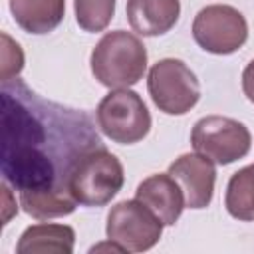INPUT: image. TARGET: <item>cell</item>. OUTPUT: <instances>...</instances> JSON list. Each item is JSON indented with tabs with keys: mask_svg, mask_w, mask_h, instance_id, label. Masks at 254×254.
<instances>
[{
	"mask_svg": "<svg viewBox=\"0 0 254 254\" xmlns=\"http://www.w3.org/2000/svg\"><path fill=\"white\" fill-rule=\"evenodd\" d=\"M192 38L204 52L228 56L246 44L248 24L234 6L210 4L194 16Z\"/></svg>",
	"mask_w": 254,
	"mask_h": 254,
	"instance_id": "cell-8",
	"label": "cell"
},
{
	"mask_svg": "<svg viewBox=\"0 0 254 254\" xmlns=\"http://www.w3.org/2000/svg\"><path fill=\"white\" fill-rule=\"evenodd\" d=\"M95 119L101 133L119 145H135L143 141L153 123L143 97L129 87L109 91L99 101Z\"/></svg>",
	"mask_w": 254,
	"mask_h": 254,
	"instance_id": "cell-4",
	"label": "cell"
},
{
	"mask_svg": "<svg viewBox=\"0 0 254 254\" xmlns=\"http://www.w3.org/2000/svg\"><path fill=\"white\" fill-rule=\"evenodd\" d=\"M2 81H12L24 67V54L20 44L14 42L8 34H2Z\"/></svg>",
	"mask_w": 254,
	"mask_h": 254,
	"instance_id": "cell-16",
	"label": "cell"
},
{
	"mask_svg": "<svg viewBox=\"0 0 254 254\" xmlns=\"http://www.w3.org/2000/svg\"><path fill=\"white\" fill-rule=\"evenodd\" d=\"M135 198L149 206L165 226H173L185 208V194L169 173H155L143 179L135 190Z\"/></svg>",
	"mask_w": 254,
	"mask_h": 254,
	"instance_id": "cell-10",
	"label": "cell"
},
{
	"mask_svg": "<svg viewBox=\"0 0 254 254\" xmlns=\"http://www.w3.org/2000/svg\"><path fill=\"white\" fill-rule=\"evenodd\" d=\"M10 12L24 32L48 34L64 20L65 0H10Z\"/></svg>",
	"mask_w": 254,
	"mask_h": 254,
	"instance_id": "cell-13",
	"label": "cell"
},
{
	"mask_svg": "<svg viewBox=\"0 0 254 254\" xmlns=\"http://www.w3.org/2000/svg\"><path fill=\"white\" fill-rule=\"evenodd\" d=\"M123 181L121 161L101 145L77 161L69 177V192L83 206H105L121 190Z\"/></svg>",
	"mask_w": 254,
	"mask_h": 254,
	"instance_id": "cell-3",
	"label": "cell"
},
{
	"mask_svg": "<svg viewBox=\"0 0 254 254\" xmlns=\"http://www.w3.org/2000/svg\"><path fill=\"white\" fill-rule=\"evenodd\" d=\"M224 206L236 220H254V165H246L230 177L226 185Z\"/></svg>",
	"mask_w": 254,
	"mask_h": 254,
	"instance_id": "cell-14",
	"label": "cell"
},
{
	"mask_svg": "<svg viewBox=\"0 0 254 254\" xmlns=\"http://www.w3.org/2000/svg\"><path fill=\"white\" fill-rule=\"evenodd\" d=\"M127 22L139 36H163L179 20V0H127Z\"/></svg>",
	"mask_w": 254,
	"mask_h": 254,
	"instance_id": "cell-11",
	"label": "cell"
},
{
	"mask_svg": "<svg viewBox=\"0 0 254 254\" xmlns=\"http://www.w3.org/2000/svg\"><path fill=\"white\" fill-rule=\"evenodd\" d=\"M185 194V206L192 210L206 208L214 194L216 167L200 153H185L177 157L167 171Z\"/></svg>",
	"mask_w": 254,
	"mask_h": 254,
	"instance_id": "cell-9",
	"label": "cell"
},
{
	"mask_svg": "<svg viewBox=\"0 0 254 254\" xmlns=\"http://www.w3.org/2000/svg\"><path fill=\"white\" fill-rule=\"evenodd\" d=\"M89 64L101 85L109 89L131 87L147 71V48L135 34L113 30L95 44Z\"/></svg>",
	"mask_w": 254,
	"mask_h": 254,
	"instance_id": "cell-2",
	"label": "cell"
},
{
	"mask_svg": "<svg viewBox=\"0 0 254 254\" xmlns=\"http://www.w3.org/2000/svg\"><path fill=\"white\" fill-rule=\"evenodd\" d=\"M147 89L159 111L167 115H185L200 99V83L194 71L177 58H163L151 65Z\"/></svg>",
	"mask_w": 254,
	"mask_h": 254,
	"instance_id": "cell-5",
	"label": "cell"
},
{
	"mask_svg": "<svg viewBox=\"0 0 254 254\" xmlns=\"http://www.w3.org/2000/svg\"><path fill=\"white\" fill-rule=\"evenodd\" d=\"M73 8L79 28L95 34L109 26L115 14V0H73Z\"/></svg>",
	"mask_w": 254,
	"mask_h": 254,
	"instance_id": "cell-15",
	"label": "cell"
},
{
	"mask_svg": "<svg viewBox=\"0 0 254 254\" xmlns=\"http://www.w3.org/2000/svg\"><path fill=\"white\" fill-rule=\"evenodd\" d=\"M242 91L250 103H254V58L246 64L242 71Z\"/></svg>",
	"mask_w": 254,
	"mask_h": 254,
	"instance_id": "cell-17",
	"label": "cell"
},
{
	"mask_svg": "<svg viewBox=\"0 0 254 254\" xmlns=\"http://www.w3.org/2000/svg\"><path fill=\"white\" fill-rule=\"evenodd\" d=\"M75 244V230L69 224H58V222H38L28 226L18 244V254H71Z\"/></svg>",
	"mask_w": 254,
	"mask_h": 254,
	"instance_id": "cell-12",
	"label": "cell"
},
{
	"mask_svg": "<svg viewBox=\"0 0 254 254\" xmlns=\"http://www.w3.org/2000/svg\"><path fill=\"white\" fill-rule=\"evenodd\" d=\"M163 226L165 224L149 206L133 198L121 200L111 206L107 214L105 234L109 240L123 246L125 252H145L159 242Z\"/></svg>",
	"mask_w": 254,
	"mask_h": 254,
	"instance_id": "cell-7",
	"label": "cell"
},
{
	"mask_svg": "<svg viewBox=\"0 0 254 254\" xmlns=\"http://www.w3.org/2000/svg\"><path fill=\"white\" fill-rule=\"evenodd\" d=\"M101 139L81 109L48 101L24 81H2L0 169L36 220L67 216L77 208L69 177Z\"/></svg>",
	"mask_w": 254,
	"mask_h": 254,
	"instance_id": "cell-1",
	"label": "cell"
},
{
	"mask_svg": "<svg viewBox=\"0 0 254 254\" xmlns=\"http://www.w3.org/2000/svg\"><path fill=\"white\" fill-rule=\"evenodd\" d=\"M190 143L196 153L208 157L214 165H230L250 151V131L244 123L224 115H206L190 131Z\"/></svg>",
	"mask_w": 254,
	"mask_h": 254,
	"instance_id": "cell-6",
	"label": "cell"
}]
</instances>
